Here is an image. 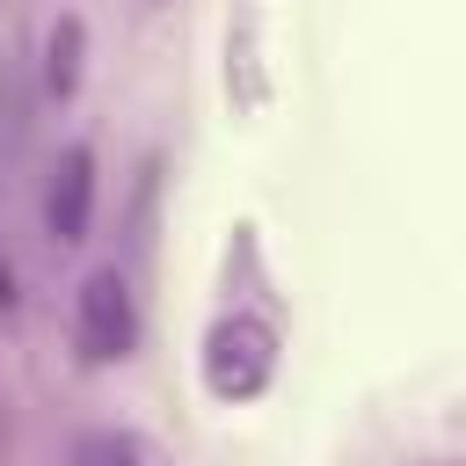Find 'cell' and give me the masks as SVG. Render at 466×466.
Instances as JSON below:
<instances>
[{
    "mask_svg": "<svg viewBox=\"0 0 466 466\" xmlns=\"http://www.w3.org/2000/svg\"><path fill=\"white\" fill-rule=\"evenodd\" d=\"M102 466H167V459H160V444H153V437H138V430H116V437L102 444Z\"/></svg>",
    "mask_w": 466,
    "mask_h": 466,
    "instance_id": "5b68a950",
    "label": "cell"
},
{
    "mask_svg": "<svg viewBox=\"0 0 466 466\" xmlns=\"http://www.w3.org/2000/svg\"><path fill=\"white\" fill-rule=\"evenodd\" d=\"M73 80H80V22L66 15L51 29V44H44V87L51 95H73Z\"/></svg>",
    "mask_w": 466,
    "mask_h": 466,
    "instance_id": "277c9868",
    "label": "cell"
},
{
    "mask_svg": "<svg viewBox=\"0 0 466 466\" xmlns=\"http://www.w3.org/2000/svg\"><path fill=\"white\" fill-rule=\"evenodd\" d=\"M0 306H15V284H7V262H0Z\"/></svg>",
    "mask_w": 466,
    "mask_h": 466,
    "instance_id": "8992f818",
    "label": "cell"
},
{
    "mask_svg": "<svg viewBox=\"0 0 466 466\" xmlns=\"http://www.w3.org/2000/svg\"><path fill=\"white\" fill-rule=\"evenodd\" d=\"M269 371H277V335H269V320L226 313V320L204 335V386H211L218 400H255V393L269 386Z\"/></svg>",
    "mask_w": 466,
    "mask_h": 466,
    "instance_id": "6da1fadb",
    "label": "cell"
},
{
    "mask_svg": "<svg viewBox=\"0 0 466 466\" xmlns=\"http://www.w3.org/2000/svg\"><path fill=\"white\" fill-rule=\"evenodd\" d=\"M87 218H95V153L87 146H66L58 167H51V189H44V226L58 248H80L87 240Z\"/></svg>",
    "mask_w": 466,
    "mask_h": 466,
    "instance_id": "3957f363",
    "label": "cell"
},
{
    "mask_svg": "<svg viewBox=\"0 0 466 466\" xmlns=\"http://www.w3.org/2000/svg\"><path fill=\"white\" fill-rule=\"evenodd\" d=\"M73 335H80V357H87V364L131 357V342H138V306H131L124 269H87V284H80V299H73Z\"/></svg>",
    "mask_w": 466,
    "mask_h": 466,
    "instance_id": "7a4b0ae2",
    "label": "cell"
}]
</instances>
